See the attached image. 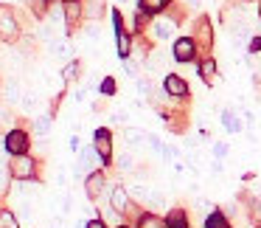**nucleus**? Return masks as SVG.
<instances>
[{"label":"nucleus","mask_w":261,"mask_h":228,"mask_svg":"<svg viewBox=\"0 0 261 228\" xmlns=\"http://www.w3.org/2000/svg\"><path fill=\"white\" fill-rule=\"evenodd\" d=\"M6 99L9 102H20V99H23V90H20L17 82H9L6 85Z\"/></svg>","instance_id":"21"},{"label":"nucleus","mask_w":261,"mask_h":228,"mask_svg":"<svg viewBox=\"0 0 261 228\" xmlns=\"http://www.w3.org/2000/svg\"><path fill=\"white\" fill-rule=\"evenodd\" d=\"M85 189H87V197H90V200H96L98 194L104 192V172H93V175H87Z\"/></svg>","instance_id":"9"},{"label":"nucleus","mask_w":261,"mask_h":228,"mask_svg":"<svg viewBox=\"0 0 261 228\" xmlns=\"http://www.w3.org/2000/svg\"><path fill=\"white\" fill-rule=\"evenodd\" d=\"M34 130H37V135H48L51 132V116H37Z\"/></svg>","instance_id":"15"},{"label":"nucleus","mask_w":261,"mask_h":228,"mask_svg":"<svg viewBox=\"0 0 261 228\" xmlns=\"http://www.w3.org/2000/svg\"><path fill=\"white\" fill-rule=\"evenodd\" d=\"M93 141H96L93 149L98 152V158H101L104 164H110V158H113V135H110V130H96Z\"/></svg>","instance_id":"5"},{"label":"nucleus","mask_w":261,"mask_h":228,"mask_svg":"<svg viewBox=\"0 0 261 228\" xmlns=\"http://www.w3.org/2000/svg\"><path fill=\"white\" fill-rule=\"evenodd\" d=\"M17 37H20V26H17V20H14V14L9 12L6 6H0V40L14 42Z\"/></svg>","instance_id":"4"},{"label":"nucleus","mask_w":261,"mask_h":228,"mask_svg":"<svg viewBox=\"0 0 261 228\" xmlns=\"http://www.w3.org/2000/svg\"><path fill=\"white\" fill-rule=\"evenodd\" d=\"M166 228H188V217L182 209H171L166 214Z\"/></svg>","instance_id":"10"},{"label":"nucleus","mask_w":261,"mask_h":228,"mask_svg":"<svg viewBox=\"0 0 261 228\" xmlns=\"http://www.w3.org/2000/svg\"><path fill=\"white\" fill-rule=\"evenodd\" d=\"M9 189V166L0 164V192H6Z\"/></svg>","instance_id":"29"},{"label":"nucleus","mask_w":261,"mask_h":228,"mask_svg":"<svg viewBox=\"0 0 261 228\" xmlns=\"http://www.w3.org/2000/svg\"><path fill=\"white\" fill-rule=\"evenodd\" d=\"M166 3L169 0H141V9L143 12H160V9H166Z\"/></svg>","instance_id":"20"},{"label":"nucleus","mask_w":261,"mask_h":228,"mask_svg":"<svg viewBox=\"0 0 261 228\" xmlns=\"http://www.w3.org/2000/svg\"><path fill=\"white\" fill-rule=\"evenodd\" d=\"M205 228H230V222H227L225 217L216 211V214H208V220H205Z\"/></svg>","instance_id":"17"},{"label":"nucleus","mask_w":261,"mask_h":228,"mask_svg":"<svg viewBox=\"0 0 261 228\" xmlns=\"http://www.w3.org/2000/svg\"><path fill=\"white\" fill-rule=\"evenodd\" d=\"M0 228H20L17 225V217H14L12 211L3 209V211H0Z\"/></svg>","instance_id":"19"},{"label":"nucleus","mask_w":261,"mask_h":228,"mask_svg":"<svg viewBox=\"0 0 261 228\" xmlns=\"http://www.w3.org/2000/svg\"><path fill=\"white\" fill-rule=\"evenodd\" d=\"M138 228H166V222L158 220L154 214H146V217L141 220V225H138Z\"/></svg>","instance_id":"23"},{"label":"nucleus","mask_w":261,"mask_h":228,"mask_svg":"<svg viewBox=\"0 0 261 228\" xmlns=\"http://www.w3.org/2000/svg\"><path fill=\"white\" fill-rule=\"evenodd\" d=\"M115 45H118V57L126 62V57H129V51H132V42H129V37H126V31H115Z\"/></svg>","instance_id":"11"},{"label":"nucleus","mask_w":261,"mask_h":228,"mask_svg":"<svg viewBox=\"0 0 261 228\" xmlns=\"http://www.w3.org/2000/svg\"><path fill=\"white\" fill-rule=\"evenodd\" d=\"M9 175L14 180H31L37 175V161L31 155H14L12 164H9Z\"/></svg>","instance_id":"1"},{"label":"nucleus","mask_w":261,"mask_h":228,"mask_svg":"<svg viewBox=\"0 0 261 228\" xmlns=\"http://www.w3.org/2000/svg\"><path fill=\"white\" fill-rule=\"evenodd\" d=\"M149 206H152L154 211H166V197L160 192H152L149 194Z\"/></svg>","instance_id":"22"},{"label":"nucleus","mask_w":261,"mask_h":228,"mask_svg":"<svg viewBox=\"0 0 261 228\" xmlns=\"http://www.w3.org/2000/svg\"><path fill=\"white\" fill-rule=\"evenodd\" d=\"M225 127H227L230 132H239V130H242V121L236 119V113H230V110L225 113Z\"/></svg>","instance_id":"24"},{"label":"nucleus","mask_w":261,"mask_h":228,"mask_svg":"<svg viewBox=\"0 0 261 228\" xmlns=\"http://www.w3.org/2000/svg\"><path fill=\"white\" fill-rule=\"evenodd\" d=\"M113 121H118V124H121V121H126V113H124V110H115V113H113Z\"/></svg>","instance_id":"36"},{"label":"nucleus","mask_w":261,"mask_h":228,"mask_svg":"<svg viewBox=\"0 0 261 228\" xmlns=\"http://www.w3.org/2000/svg\"><path fill=\"white\" fill-rule=\"evenodd\" d=\"M194 51H197V42H194L191 37H180V40L174 42V59H180V62H188V59L194 57Z\"/></svg>","instance_id":"7"},{"label":"nucleus","mask_w":261,"mask_h":228,"mask_svg":"<svg viewBox=\"0 0 261 228\" xmlns=\"http://www.w3.org/2000/svg\"><path fill=\"white\" fill-rule=\"evenodd\" d=\"M9 121H12V113H9V107H6V104H0V127H3V124H9Z\"/></svg>","instance_id":"31"},{"label":"nucleus","mask_w":261,"mask_h":228,"mask_svg":"<svg viewBox=\"0 0 261 228\" xmlns=\"http://www.w3.org/2000/svg\"><path fill=\"white\" fill-rule=\"evenodd\" d=\"M149 194H152V189H146V186H132V197L141 200V203H146V206H149Z\"/></svg>","instance_id":"25"},{"label":"nucleus","mask_w":261,"mask_h":228,"mask_svg":"<svg viewBox=\"0 0 261 228\" xmlns=\"http://www.w3.org/2000/svg\"><path fill=\"white\" fill-rule=\"evenodd\" d=\"M118 228H135V225H118Z\"/></svg>","instance_id":"40"},{"label":"nucleus","mask_w":261,"mask_h":228,"mask_svg":"<svg viewBox=\"0 0 261 228\" xmlns=\"http://www.w3.org/2000/svg\"><path fill=\"white\" fill-rule=\"evenodd\" d=\"M129 194H126V189H121V186H115L113 192H110V206H113V211L115 214H124L126 209H129Z\"/></svg>","instance_id":"8"},{"label":"nucleus","mask_w":261,"mask_h":228,"mask_svg":"<svg viewBox=\"0 0 261 228\" xmlns=\"http://www.w3.org/2000/svg\"><path fill=\"white\" fill-rule=\"evenodd\" d=\"M76 76H79V62H68L65 71H62V79L70 82V79H76Z\"/></svg>","instance_id":"26"},{"label":"nucleus","mask_w":261,"mask_h":228,"mask_svg":"<svg viewBox=\"0 0 261 228\" xmlns=\"http://www.w3.org/2000/svg\"><path fill=\"white\" fill-rule=\"evenodd\" d=\"M0 93H3V85H0Z\"/></svg>","instance_id":"42"},{"label":"nucleus","mask_w":261,"mask_h":228,"mask_svg":"<svg viewBox=\"0 0 261 228\" xmlns=\"http://www.w3.org/2000/svg\"><path fill=\"white\" fill-rule=\"evenodd\" d=\"M79 17H82V9H79V3H70V6L65 9V23H68V29H73V26L79 23Z\"/></svg>","instance_id":"12"},{"label":"nucleus","mask_w":261,"mask_h":228,"mask_svg":"<svg viewBox=\"0 0 261 228\" xmlns=\"http://www.w3.org/2000/svg\"><path fill=\"white\" fill-rule=\"evenodd\" d=\"M138 90H141V96H149V93H152V85L143 79V82H138Z\"/></svg>","instance_id":"32"},{"label":"nucleus","mask_w":261,"mask_h":228,"mask_svg":"<svg viewBox=\"0 0 261 228\" xmlns=\"http://www.w3.org/2000/svg\"><path fill=\"white\" fill-rule=\"evenodd\" d=\"M121 3H129V0H121Z\"/></svg>","instance_id":"41"},{"label":"nucleus","mask_w":261,"mask_h":228,"mask_svg":"<svg viewBox=\"0 0 261 228\" xmlns=\"http://www.w3.org/2000/svg\"><path fill=\"white\" fill-rule=\"evenodd\" d=\"M214 152H216V158H222V155L227 152V147H225V144H219V141H216V144H214Z\"/></svg>","instance_id":"35"},{"label":"nucleus","mask_w":261,"mask_h":228,"mask_svg":"<svg viewBox=\"0 0 261 228\" xmlns=\"http://www.w3.org/2000/svg\"><path fill=\"white\" fill-rule=\"evenodd\" d=\"M65 3H68V6H70V3H79V0H65Z\"/></svg>","instance_id":"39"},{"label":"nucleus","mask_w":261,"mask_h":228,"mask_svg":"<svg viewBox=\"0 0 261 228\" xmlns=\"http://www.w3.org/2000/svg\"><path fill=\"white\" fill-rule=\"evenodd\" d=\"M171 31H174V26H171V23H169V20H166V17L154 20V34H158V37H169Z\"/></svg>","instance_id":"18"},{"label":"nucleus","mask_w":261,"mask_h":228,"mask_svg":"<svg viewBox=\"0 0 261 228\" xmlns=\"http://www.w3.org/2000/svg\"><path fill=\"white\" fill-rule=\"evenodd\" d=\"M51 54L54 57H70V45L65 40H51Z\"/></svg>","instance_id":"16"},{"label":"nucleus","mask_w":261,"mask_h":228,"mask_svg":"<svg viewBox=\"0 0 261 228\" xmlns=\"http://www.w3.org/2000/svg\"><path fill=\"white\" fill-rule=\"evenodd\" d=\"M85 228H107V222L104 220H90V222H85Z\"/></svg>","instance_id":"34"},{"label":"nucleus","mask_w":261,"mask_h":228,"mask_svg":"<svg viewBox=\"0 0 261 228\" xmlns=\"http://www.w3.org/2000/svg\"><path fill=\"white\" fill-rule=\"evenodd\" d=\"M124 138L132 144V147H141V141H149V135H146V132L132 130V127H129V130H124Z\"/></svg>","instance_id":"13"},{"label":"nucleus","mask_w":261,"mask_h":228,"mask_svg":"<svg viewBox=\"0 0 261 228\" xmlns=\"http://www.w3.org/2000/svg\"><path fill=\"white\" fill-rule=\"evenodd\" d=\"M163 87H166V93H169V96H174V99H186V96H188V85H186V82H182L177 74H169V76H166V79H163Z\"/></svg>","instance_id":"6"},{"label":"nucleus","mask_w":261,"mask_h":228,"mask_svg":"<svg viewBox=\"0 0 261 228\" xmlns=\"http://www.w3.org/2000/svg\"><path fill=\"white\" fill-rule=\"evenodd\" d=\"M132 164H135V161H132L129 152H124V155L118 158V169H121V172H132Z\"/></svg>","instance_id":"27"},{"label":"nucleus","mask_w":261,"mask_h":228,"mask_svg":"<svg viewBox=\"0 0 261 228\" xmlns=\"http://www.w3.org/2000/svg\"><path fill=\"white\" fill-rule=\"evenodd\" d=\"M96 166H104V161L98 158V152H96L93 147H87V149H82V152H79V164H76L73 175H76V177H82V175H93V172H98Z\"/></svg>","instance_id":"2"},{"label":"nucleus","mask_w":261,"mask_h":228,"mask_svg":"<svg viewBox=\"0 0 261 228\" xmlns=\"http://www.w3.org/2000/svg\"><path fill=\"white\" fill-rule=\"evenodd\" d=\"M70 149H73V152H79V138H76V135L70 138Z\"/></svg>","instance_id":"37"},{"label":"nucleus","mask_w":261,"mask_h":228,"mask_svg":"<svg viewBox=\"0 0 261 228\" xmlns=\"http://www.w3.org/2000/svg\"><path fill=\"white\" fill-rule=\"evenodd\" d=\"M85 17H90V20L101 17V3H87V9H85Z\"/></svg>","instance_id":"28"},{"label":"nucleus","mask_w":261,"mask_h":228,"mask_svg":"<svg viewBox=\"0 0 261 228\" xmlns=\"http://www.w3.org/2000/svg\"><path fill=\"white\" fill-rule=\"evenodd\" d=\"M3 147H6V152L12 155V158H14V155H25V152H29V147H31L29 132H23V130H9Z\"/></svg>","instance_id":"3"},{"label":"nucleus","mask_w":261,"mask_h":228,"mask_svg":"<svg viewBox=\"0 0 261 228\" xmlns=\"http://www.w3.org/2000/svg\"><path fill=\"white\" fill-rule=\"evenodd\" d=\"M101 90H104V93H115V82H113V79H104Z\"/></svg>","instance_id":"33"},{"label":"nucleus","mask_w":261,"mask_h":228,"mask_svg":"<svg viewBox=\"0 0 261 228\" xmlns=\"http://www.w3.org/2000/svg\"><path fill=\"white\" fill-rule=\"evenodd\" d=\"M199 74H202L205 82H214V76H216V62H214V59H205V62L199 65Z\"/></svg>","instance_id":"14"},{"label":"nucleus","mask_w":261,"mask_h":228,"mask_svg":"<svg viewBox=\"0 0 261 228\" xmlns=\"http://www.w3.org/2000/svg\"><path fill=\"white\" fill-rule=\"evenodd\" d=\"M23 107L25 110H34L37 107V96H34V93H23Z\"/></svg>","instance_id":"30"},{"label":"nucleus","mask_w":261,"mask_h":228,"mask_svg":"<svg viewBox=\"0 0 261 228\" xmlns=\"http://www.w3.org/2000/svg\"><path fill=\"white\" fill-rule=\"evenodd\" d=\"M186 3H191V6H199V0H186Z\"/></svg>","instance_id":"38"}]
</instances>
